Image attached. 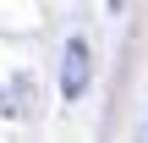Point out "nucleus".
I'll list each match as a JSON object with an SVG mask.
<instances>
[{"instance_id":"obj_1","label":"nucleus","mask_w":148,"mask_h":143,"mask_svg":"<svg viewBox=\"0 0 148 143\" xmlns=\"http://www.w3.org/2000/svg\"><path fill=\"white\" fill-rule=\"evenodd\" d=\"M88 77H93V50H88V39H66V50H60V94H66V99H82V94H88Z\"/></svg>"},{"instance_id":"obj_2","label":"nucleus","mask_w":148,"mask_h":143,"mask_svg":"<svg viewBox=\"0 0 148 143\" xmlns=\"http://www.w3.org/2000/svg\"><path fill=\"white\" fill-rule=\"evenodd\" d=\"M110 6H115V11H121V6H126V0H110Z\"/></svg>"}]
</instances>
